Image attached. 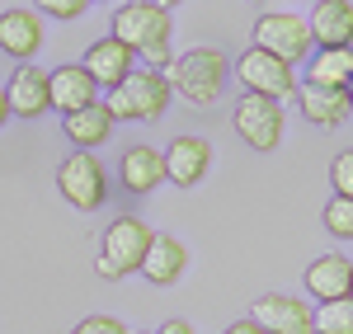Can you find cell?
<instances>
[{"label":"cell","instance_id":"cell-30","mask_svg":"<svg viewBox=\"0 0 353 334\" xmlns=\"http://www.w3.org/2000/svg\"><path fill=\"white\" fill-rule=\"evenodd\" d=\"M344 94H349V113H353V81H349V90H344Z\"/></svg>","mask_w":353,"mask_h":334},{"label":"cell","instance_id":"cell-9","mask_svg":"<svg viewBox=\"0 0 353 334\" xmlns=\"http://www.w3.org/2000/svg\"><path fill=\"white\" fill-rule=\"evenodd\" d=\"M311 315H316V311L306 306V302L288 297V292H269V297L254 302V315H250V320L264 334H316Z\"/></svg>","mask_w":353,"mask_h":334},{"label":"cell","instance_id":"cell-21","mask_svg":"<svg viewBox=\"0 0 353 334\" xmlns=\"http://www.w3.org/2000/svg\"><path fill=\"white\" fill-rule=\"evenodd\" d=\"M349 81H353V48H311V56H306V85L349 90Z\"/></svg>","mask_w":353,"mask_h":334},{"label":"cell","instance_id":"cell-7","mask_svg":"<svg viewBox=\"0 0 353 334\" xmlns=\"http://www.w3.org/2000/svg\"><path fill=\"white\" fill-rule=\"evenodd\" d=\"M254 48H264V52L283 56L288 66H301L306 56H311V28L301 14H288V10H273V14H259L254 19Z\"/></svg>","mask_w":353,"mask_h":334},{"label":"cell","instance_id":"cell-24","mask_svg":"<svg viewBox=\"0 0 353 334\" xmlns=\"http://www.w3.org/2000/svg\"><path fill=\"white\" fill-rule=\"evenodd\" d=\"M330 189L344 194V198H353V146H349V151H339V156L330 160Z\"/></svg>","mask_w":353,"mask_h":334},{"label":"cell","instance_id":"cell-32","mask_svg":"<svg viewBox=\"0 0 353 334\" xmlns=\"http://www.w3.org/2000/svg\"><path fill=\"white\" fill-rule=\"evenodd\" d=\"M349 297H353V278H349Z\"/></svg>","mask_w":353,"mask_h":334},{"label":"cell","instance_id":"cell-11","mask_svg":"<svg viewBox=\"0 0 353 334\" xmlns=\"http://www.w3.org/2000/svg\"><path fill=\"white\" fill-rule=\"evenodd\" d=\"M212 165V146L203 137H174L165 146V179L179 184V189H193Z\"/></svg>","mask_w":353,"mask_h":334},{"label":"cell","instance_id":"cell-2","mask_svg":"<svg viewBox=\"0 0 353 334\" xmlns=\"http://www.w3.org/2000/svg\"><path fill=\"white\" fill-rule=\"evenodd\" d=\"M226 76H231V61L217 48H193V52L170 56L165 66V81H170V94L189 99L193 109H208L217 104L221 90H226Z\"/></svg>","mask_w":353,"mask_h":334},{"label":"cell","instance_id":"cell-23","mask_svg":"<svg viewBox=\"0 0 353 334\" xmlns=\"http://www.w3.org/2000/svg\"><path fill=\"white\" fill-rule=\"evenodd\" d=\"M325 231H330V236H339V240H353V198L334 194L325 202Z\"/></svg>","mask_w":353,"mask_h":334},{"label":"cell","instance_id":"cell-13","mask_svg":"<svg viewBox=\"0 0 353 334\" xmlns=\"http://www.w3.org/2000/svg\"><path fill=\"white\" fill-rule=\"evenodd\" d=\"M48 99H52L57 113H76V109H85V104L99 99V85L85 76L81 61H66V66L48 71Z\"/></svg>","mask_w":353,"mask_h":334},{"label":"cell","instance_id":"cell-31","mask_svg":"<svg viewBox=\"0 0 353 334\" xmlns=\"http://www.w3.org/2000/svg\"><path fill=\"white\" fill-rule=\"evenodd\" d=\"M156 5H165V10H170V5H179V0H156Z\"/></svg>","mask_w":353,"mask_h":334},{"label":"cell","instance_id":"cell-12","mask_svg":"<svg viewBox=\"0 0 353 334\" xmlns=\"http://www.w3.org/2000/svg\"><path fill=\"white\" fill-rule=\"evenodd\" d=\"M306 28L316 48H353V0H316Z\"/></svg>","mask_w":353,"mask_h":334},{"label":"cell","instance_id":"cell-28","mask_svg":"<svg viewBox=\"0 0 353 334\" xmlns=\"http://www.w3.org/2000/svg\"><path fill=\"white\" fill-rule=\"evenodd\" d=\"M221 334H264V330H259L254 320H236V325H226Z\"/></svg>","mask_w":353,"mask_h":334},{"label":"cell","instance_id":"cell-19","mask_svg":"<svg viewBox=\"0 0 353 334\" xmlns=\"http://www.w3.org/2000/svg\"><path fill=\"white\" fill-rule=\"evenodd\" d=\"M297 104L311 127H339L349 118V94L330 85H297Z\"/></svg>","mask_w":353,"mask_h":334},{"label":"cell","instance_id":"cell-1","mask_svg":"<svg viewBox=\"0 0 353 334\" xmlns=\"http://www.w3.org/2000/svg\"><path fill=\"white\" fill-rule=\"evenodd\" d=\"M113 38H123L137 56H146L151 71H165L170 66V38H174V24H170V10L156 5V0H123L113 10Z\"/></svg>","mask_w":353,"mask_h":334},{"label":"cell","instance_id":"cell-26","mask_svg":"<svg viewBox=\"0 0 353 334\" xmlns=\"http://www.w3.org/2000/svg\"><path fill=\"white\" fill-rule=\"evenodd\" d=\"M71 334H128V330H123V320H113V315H85Z\"/></svg>","mask_w":353,"mask_h":334},{"label":"cell","instance_id":"cell-10","mask_svg":"<svg viewBox=\"0 0 353 334\" xmlns=\"http://www.w3.org/2000/svg\"><path fill=\"white\" fill-rule=\"evenodd\" d=\"M132 61H137V52L123 43V38H113V33H109V38H99V43H90V48H85L81 66H85V76L99 85V90H113V85L132 71Z\"/></svg>","mask_w":353,"mask_h":334},{"label":"cell","instance_id":"cell-8","mask_svg":"<svg viewBox=\"0 0 353 334\" xmlns=\"http://www.w3.org/2000/svg\"><path fill=\"white\" fill-rule=\"evenodd\" d=\"M231 123H236V132L250 151H273L283 141V104L269 94H241Z\"/></svg>","mask_w":353,"mask_h":334},{"label":"cell","instance_id":"cell-6","mask_svg":"<svg viewBox=\"0 0 353 334\" xmlns=\"http://www.w3.org/2000/svg\"><path fill=\"white\" fill-rule=\"evenodd\" d=\"M236 81L245 85V94H269V99H288V94H297V66H288L283 56L264 52V48H245L236 56Z\"/></svg>","mask_w":353,"mask_h":334},{"label":"cell","instance_id":"cell-15","mask_svg":"<svg viewBox=\"0 0 353 334\" xmlns=\"http://www.w3.org/2000/svg\"><path fill=\"white\" fill-rule=\"evenodd\" d=\"M184 264H189V250L174 240V236H151V245H146V254H141V278L156 282V287H170V282L184 278Z\"/></svg>","mask_w":353,"mask_h":334},{"label":"cell","instance_id":"cell-17","mask_svg":"<svg viewBox=\"0 0 353 334\" xmlns=\"http://www.w3.org/2000/svg\"><path fill=\"white\" fill-rule=\"evenodd\" d=\"M38 48H43V19L33 10H5L0 14V52L28 61Z\"/></svg>","mask_w":353,"mask_h":334},{"label":"cell","instance_id":"cell-27","mask_svg":"<svg viewBox=\"0 0 353 334\" xmlns=\"http://www.w3.org/2000/svg\"><path fill=\"white\" fill-rule=\"evenodd\" d=\"M156 334H193V325H189V320H165Z\"/></svg>","mask_w":353,"mask_h":334},{"label":"cell","instance_id":"cell-25","mask_svg":"<svg viewBox=\"0 0 353 334\" xmlns=\"http://www.w3.org/2000/svg\"><path fill=\"white\" fill-rule=\"evenodd\" d=\"M85 5L90 0H38V10L48 14V19H61V24H71V19H81Z\"/></svg>","mask_w":353,"mask_h":334},{"label":"cell","instance_id":"cell-18","mask_svg":"<svg viewBox=\"0 0 353 334\" xmlns=\"http://www.w3.org/2000/svg\"><path fill=\"white\" fill-rule=\"evenodd\" d=\"M118 179H123L128 194H151L165 179V156L156 146H128L123 160H118Z\"/></svg>","mask_w":353,"mask_h":334},{"label":"cell","instance_id":"cell-29","mask_svg":"<svg viewBox=\"0 0 353 334\" xmlns=\"http://www.w3.org/2000/svg\"><path fill=\"white\" fill-rule=\"evenodd\" d=\"M5 118H10V104H5V85H0V127H5Z\"/></svg>","mask_w":353,"mask_h":334},{"label":"cell","instance_id":"cell-3","mask_svg":"<svg viewBox=\"0 0 353 334\" xmlns=\"http://www.w3.org/2000/svg\"><path fill=\"white\" fill-rule=\"evenodd\" d=\"M151 236H156V231L141 222V217H132V212L113 217V222L104 226V236H99L94 273L104 282H118V278H128V273H137V269H141V254L151 245Z\"/></svg>","mask_w":353,"mask_h":334},{"label":"cell","instance_id":"cell-5","mask_svg":"<svg viewBox=\"0 0 353 334\" xmlns=\"http://www.w3.org/2000/svg\"><path fill=\"white\" fill-rule=\"evenodd\" d=\"M57 189L76 212H99L109 202V174H104L94 151H76L57 165Z\"/></svg>","mask_w":353,"mask_h":334},{"label":"cell","instance_id":"cell-20","mask_svg":"<svg viewBox=\"0 0 353 334\" xmlns=\"http://www.w3.org/2000/svg\"><path fill=\"white\" fill-rule=\"evenodd\" d=\"M349 278H353L349 254H321L306 269V292L316 302H339V297H349Z\"/></svg>","mask_w":353,"mask_h":334},{"label":"cell","instance_id":"cell-22","mask_svg":"<svg viewBox=\"0 0 353 334\" xmlns=\"http://www.w3.org/2000/svg\"><path fill=\"white\" fill-rule=\"evenodd\" d=\"M316 334H353V297H339V302H321L316 315H311Z\"/></svg>","mask_w":353,"mask_h":334},{"label":"cell","instance_id":"cell-33","mask_svg":"<svg viewBox=\"0 0 353 334\" xmlns=\"http://www.w3.org/2000/svg\"><path fill=\"white\" fill-rule=\"evenodd\" d=\"M146 334H156V330H146Z\"/></svg>","mask_w":353,"mask_h":334},{"label":"cell","instance_id":"cell-14","mask_svg":"<svg viewBox=\"0 0 353 334\" xmlns=\"http://www.w3.org/2000/svg\"><path fill=\"white\" fill-rule=\"evenodd\" d=\"M5 104H10V113H19V118H43V113L52 109V99H48V71L19 61V71L5 85Z\"/></svg>","mask_w":353,"mask_h":334},{"label":"cell","instance_id":"cell-16","mask_svg":"<svg viewBox=\"0 0 353 334\" xmlns=\"http://www.w3.org/2000/svg\"><path fill=\"white\" fill-rule=\"evenodd\" d=\"M61 132H66V141L76 151H94V146H104L113 137V113L104 109V99H94V104H85L76 113H61Z\"/></svg>","mask_w":353,"mask_h":334},{"label":"cell","instance_id":"cell-4","mask_svg":"<svg viewBox=\"0 0 353 334\" xmlns=\"http://www.w3.org/2000/svg\"><path fill=\"white\" fill-rule=\"evenodd\" d=\"M104 109L113 113V123L123 118V123H151V118H161L170 109V81H165V71H128L123 81L109 90V99H104Z\"/></svg>","mask_w":353,"mask_h":334}]
</instances>
